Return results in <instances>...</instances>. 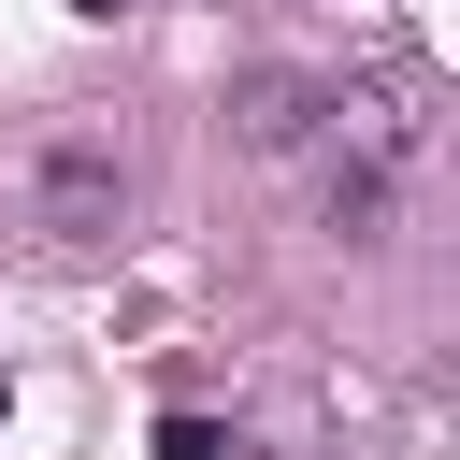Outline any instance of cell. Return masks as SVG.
Instances as JSON below:
<instances>
[{"label": "cell", "mask_w": 460, "mask_h": 460, "mask_svg": "<svg viewBox=\"0 0 460 460\" xmlns=\"http://www.w3.org/2000/svg\"><path fill=\"white\" fill-rule=\"evenodd\" d=\"M316 115H331V86H302V72H244V86H230V129H244L259 158L316 144Z\"/></svg>", "instance_id": "1"}, {"label": "cell", "mask_w": 460, "mask_h": 460, "mask_svg": "<svg viewBox=\"0 0 460 460\" xmlns=\"http://www.w3.org/2000/svg\"><path fill=\"white\" fill-rule=\"evenodd\" d=\"M43 216H58V230H101V216H115V158H101V144H58V158H43Z\"/></svg>", "instance_id": "2"}, {"label": "cell", "mask_w": 460, "mask_h": 460, "mask_svg": "<svg viewBox=\"0 0 460 460\" xmlns=\"http://www.w3.org/2000/svg\"><path fill=\"white\" fill-rule=\"evenodd\" d=\"M158 460H230V431H216V417H187V402H172V417H158Z\"/></svg>", "instance_id": "3"}, {"label": "cell", "mask_w": 460, "mask_h": 460, "mask_svg": "<svg viewBox=\"0 0 460 460\" xmlns=\"http://www.w3.org/2000/svg\"><path fill=\"white\" fill-rule=\"evenodd\" d=\"M72 14H129V0H72Z\"/></svg>", "instance_id": "4"}]
</instances>
